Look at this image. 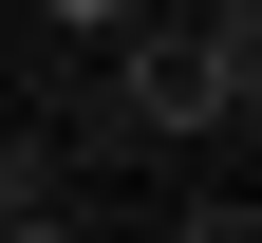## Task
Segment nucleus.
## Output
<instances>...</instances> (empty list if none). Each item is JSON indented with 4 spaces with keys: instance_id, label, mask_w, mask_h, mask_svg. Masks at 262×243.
Here are the masks:
<instances>
[{
    "instance_id": "obj_1",
    "label": "nucleus",
    "mask_w": 262,
    "mask_h": 243,
    "mask_svg": "<svg viewBox=\"0 0 262 243\" xmlns=\"http://www.w3.org/2000/svg\"><path fill=\"white\" fill-rule=\"evenodd\" d=\"M56 206H75V150L56 131H0V243H56Z\"/></svg>"
},
{
    "instance_id": "obj_2",
    "label": "nucleus",
    "mask_w": 262,
    "mask_h": 243,
    "mask_svg": "<svg viewBox=\"0 0 262 243\" xmlns=\"http://www.w3.org/2000/svg\"><path fill=\"white\" fill-rule=\"evenodd\" d=\"M38 19H56V38H113V19H150V0H38Z\"/></svg>"
}]
</instances>
